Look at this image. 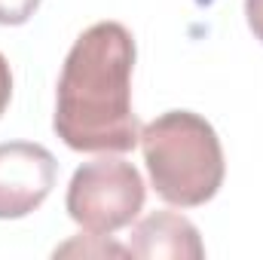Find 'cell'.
<instances>
[{
    "label": "cell",
    "instance_id": "6da1fadb",
    "mask_svg": "<svg viewBox=\"0 0 263 260\" xmlns=\"http://www.w3.org/2000/svg\"><path fill=\"white\" fill-rule=\"evenodd\" d=\"M135 37L120 22L86 28L65 59L52 129L80 153H129L141 141L132 110Z\"/></svg>",
    "mask_w": 263,
    "mask_h": 260
},
{
    "label": "cell",
    "instance_id": "7a4b0ae2",
    "mask_svg": "<svg viewBox=\"0 0 263 260\" xmlns=\"http://www.w3.org/2000/svg\"><path fill=\"white\" fill-rule=\"evenodd\" d=\"M141 153L159 199L196 208L214 199L223 175V147L214 126L193 110H168L141 129Z\"/></svg>",
    "mask_w": 263,
    "mask_h": 260
},
{
    "label": "cell",
    "instance_id": "3957f363",
    "mask_svg": "<svg viewBox=\"0 0 263 260\" xmlns=\"http://www.w3.org/2000/svg\"><path fill=\"white\" fill-rule=\"evenodd\" d=\"M144 178L120 156H98L83 162L67 184V214L92 236H114L129 227L144 208Z\"/></svg>",
    "mask_w": 263,
    "mask_h": 260
},
{
    "label": "cell",
    "instance_id": "277c9868",
    "mask_svg": "<svg viewBox=\"0 0 263 260\" xmlns=\"http://www.w3.org/2000/svg\"><path fill=\"white\" fill-rule=\"evenodd\" d=\"M59 178L55 156L34 141L0 144V220L37 211Z\"/></svg>",
    "mask_w": 263,
    "mask_h": 260
},
{
    "label": "cell",
    "instance_id": "5b68a950",
    "mask_svg": "<svg viewBox=\"0 0 263 260\" xmlns=\"http://www.w3.org/2000/svg\"><path fill=\"white\" fill-rule=\"evenodd\" d=\"M129 257L141 260H202L205 245L193 220L178 211H153L132 227Z\"/></svg>",
    "mask_w": 263,
    "mask_h": 260
},
{
    "label": "cell",
    "instance_id": "8992f818",
    "mask_svg": "<svg viewBox=\"0 0 263 260\" xmlns=\"http://www.w3.org/2000/svg\"><path fill=\"white\" fill-rule=\"evenodd\" d=\"M37 6L40 0H0V25H25Z\"/></svg>",
    "mask_w": 263,
    "mask_h": 260
},
{
    "label": "cell",
    "instance_id": "52a82bcc",
    "mask_svg": "<svg viewBox=\"0 0 263 260\" xmlns=\"http://www.w3.org/2000/svg\"><path fill=\"white\" fill-rule=\"evenodd\" d=\"M73 251H83V254H117V257L129 254V248H120V245H114V242H104L101 248H92V245H86L83 239H77V242H67L62 248H55V257H59V254H73Z\"/></svg>",
    "mask_w": 263,
    "mask_h": 260
},
{
    "label": "cell",
    "instance_id": "ba28073f",
    "mask_svg": "<svg viewBox=\"0 0 263 260\" xmlns=\"http://www.w3.org/2000/svg\"><path fill=\"white\" fill-rule=\"evenodd\" d=\"M245 18L251 34L263 43V0H245Z\"/></svg>",
    "mask_w": 263,
    "mask_h": 260
},
{
    "label": "cell",
    "instance_id": "9c48e42d",
    "mask_svg": "<svg viewBox=\"0 0 263 260\" xmlns=\"http://www.w3.org/2000/svg\"><path fill=\"white\" fill-rule=\"evenodd\" d=\"M9 98H12V73H9V62L0 52V117L9 107Z\"/></svg>",
    "mask_w": 263,
    "mask_h": 260
}]
</instances>
